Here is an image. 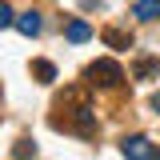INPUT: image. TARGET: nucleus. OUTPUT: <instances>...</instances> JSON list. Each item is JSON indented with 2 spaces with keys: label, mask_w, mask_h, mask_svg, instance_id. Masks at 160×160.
I'll return each instance as SVG.
<instances>
[{
  "label": "nucleus",
  "mask_w": 160,
  "mask_h": 160,
  "mask_svg": "<svg viewBox=\"0 0 160 160\" xmlns=\"http://www.w3.org/2000/svg\"><path fill=\"white\" fill-rule=\"evenodd\" d=\"M120 80H124V68H120L116 60H96V64H88V84H96V88H116Z\"/></svg>",
  "instance_id": "f257e3e1"
},
{
  "label": "nucleus",
  "mask_w": 160,
  "mask_h": 160,
  "mask_svg": "<svg viewBox=\"0 0 160 160\" xmlns=\"http://www.w3.org/2000/svg\"><path fill=\"white\" fill-rule=\"evenodd\" d=\"M120 152H124V160H156L148 136H128L124 144H120Z\"/></svg>",
  "instance_id": "f03ea898"
},
{
  "label": "nucleus",
  "mask_w": 160,
  "mask_h": 160,
  "mask_svg": "<svg viewBox=\"0 0 160 160\" xmlns=\"http://www.w3.org/2000/svg\"><path fill=\"white\" fill-rule=\"evenodd\" d=\"M132 16L144 20V24L160 20V0H136V4H132Z\"/></svg>",
  "instance_id": "7ed1b4c3"
},
{
  "label": "nucleus",
  "mask_w": 160,
  "mask_h": 160,
  "mask_svg": "<svg viewBox=\"0 0 160 160\" xmlns=\"http://www.w3.org/2000/svg\"><path fill=\"white\" fill-rule=\"evenodd\" d=\"M64 36L72 40V44H84V40H92V28H88V20H68Z\"/></svg>",
  "instance_id": "20e7f679"
},
{
  "label": "nucleus",
  "mask_w": 160,
  "mask_h": 160,
  "mask_svg": "<svg viewBox=\"0 0 160 160\" xmlns=\"http://www.w3.org/2000/svg\"><path fill=\"white\" fill-rule=\"evenodd\" d=\"M12 24H16L20 32H24V36H36V32H40V24H44V20H40V12H20V16L12 20Z\"/></svg>",
  "instance_id": "39448f33"
},
{
  "label": "nucleus",
  "mask_w": 160,
  "mask_h": 160,
  "mask_svg": "<svg viewBox=\"0 0 160 160\" xmlns=\"http://www.w3.org/2000/svg\"><path fill=\"white\" fill-rule=\"evenodd\" d=\"M104 44H108V48H132V36H128V32H120V28H104Z\"/></svg>",
  "instance_id": "423d86ee"
},
{
  "label": "nucleus",
  "mask_w": 160,
  "mask_h": 160,
  "mask_svg": "<svg viewBox=\"0 0 160 160\" xmlns=\"http://www.w3.org/2000/svg\"><path fill=\"white\" fill-rule=\"evenodd\" d=\"M32 76H36L40 84H52V80H56V64H52V60H36V64H32Z\"/></svg>",
  "instance_id": "0eeeda50"
},
{
  "label": "nucleus",
  "mask_w": 160,
  "mask_h": 160,
  "mask_svg": "<svg viewBox=\"0 0 160 160\" xmlns=\"http://www.w3.org/2000/svg\"><path fill=\"white\" fill-rule=\"evenodd\" d=\"M132 72H136L140 80H148V76H156V72H160V60H156V56H144V60H136Z\"/></svg>",
  "instance_id": "6e6552de"
},
{
  "label": "nucleus",
  "mask_w": 160,
  "mask_h": 160,
  "mask_svg": "<svg viewBox=\"0 0 160 160\" xmlns=\"http://www.w3.org/2000/svg\"><path fill=\"white\" fill-rule=\"evenodd\" d=\"M28 156H36V144L32 140H16V160H28Z\"/></svg>",
  "instance_id": "1a4fd4ad"
},
{
  "label": "nucleus",
  "mask_w": 160,
  "mask_h": 160,
  "mask_svg": "<svg viewBox=\"0 0 160 160\" xmlns=\"http://www.w3.org/2000/svg\"><path fill=\"white\" fill-rule=\"evenodd\" d=\"M12 20H16L12 4H4V0H0V28H12Z\"/></svg>",
  "instance_id": "9d476101"
},
{
  "label": "nucleus",
  "mask_w": 160,
  "mask_h": 160,
  "mask_svg": "<svg viewBox=\"0 0 160 160\" xmlns=\"http://www.w3.org/2000/svg\"><path fill=\"white\" fill-rule=\"evenodd\" d=\"M152 108H156V112H160V92H156V96H152Z\"/></svg>",
  "instance_id": "9b49d317"
}]
</instances>
